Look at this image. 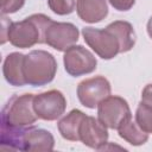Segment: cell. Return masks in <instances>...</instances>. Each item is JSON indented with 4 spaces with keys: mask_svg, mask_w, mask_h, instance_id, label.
Instances as JSON below:
<instances>
[{
    "mask_svg": "<svg viewBox=\"0 0 152 152\" xmlns=\"http://www.w3.org/2000/svg\"><path fill=\"white\" fill-rule=\"evenodd\" d=\"M48 5L49 8L58 15L70 14L75 10V0H48Z\"/></svg>",
    "mask_w": 152,
    "mask_h": 152,
    "instance_id": "cell-18",
    "label": "cell"
},
{
    "mask_svg": "<svg viewBox=\"0 0 152 152\" xmlns=\"http://www.w3.org/2000/svg\"><path fill=\"white\" fill-rule=\"evenodd\" d=\"M78 28L71 23L52 21L45 33V43L57 51H65L78 40Z\"/></svg>",
    "mask_w": 152,
    "mask_h": 152,
    "instance_id": "cell-9",
    "label": "cell"
},
{
    "mask_svg": "<svg viewBox=\"0 0 152 152\" xmlns=\"http://www.w3.org/2000/svg\"><path fill=\"white\" fill-rule=\"evenodd\" d=\"M147 33H148V36H150V38L152 39V17L148 19V21H147Z\"/></svg>",
    "mask_w": 152,
    "mask_h": 152,
    "instance_id": "cell-23",
    "label": "cell"
},
{
    "mask_svg": "<svg viewBox=\"0 0 152 152\" xmlns=\"http://www.w3.org/2000/svg\"><path fill=\"white\" fill-rule=\"evenodd\" d=\"M129 118H132L131 108L121 96L109 95L97 104V119L107 128L118 129Z\"/></svg>",
    "mask_w": 152,
    "mask_h": 152,
    "instance_id": "cell-5",
    "label": "cell"
},
{
    "mask_svg": "<svg viewBox=\"0 0 152 152\" xmlns=\"http://www.w3.org/2000/svg\"><path fill=\"white\" fill-rule=\"evenodd\" d=\"M53 146H55L53 135L46 129L30 127L24 135L23 151L49 152L53 150Z\"/></svg>",
    "mask_w": 152,
    "mask_h": 152,
    "instance_id": "cell-11",
    "label": "cell"
},
{
    "mask_svg": "<svg viewBox=\"0 0 152 152\" xmlns=\"http://www.w3.org/2000/svg\"><path fill=\"white\" fill-rule=\"evenodd\" d=\"M33 94L13 95L2 108L1 124L15 128L33 126L38 119L33 108Z\"/></svg>",
    "mask_w": 152,
    "mask_h": 152,
    "instance_id": "cell-3",
    "label": "cell"
},
{
    "mask_svg": "<svg viewBox=\"0 0 152 152\" xmlns=\"http://www.w3.org/2000/svg\"><path fill=\"white\" fill-rule=\"evenodd\" d=\"M24 77L27 84L40 87L50 83L57 71V62L48 51L33 50L24 57Z\"/></svg>",
    "mask_w": 152,
    "mask_h": 152,
    "instance_id": "cell-2",
    "label": "cell"
},
{
    "mask_svg": "<svg viewBox=\"0 0 152 152\" xmlns=\"http://www.w3.org/2000/svg\"><path fill=\"white\" fill-rule=\"evenodd\" d=\"M141 102L152 107V84H147L141 94Z\"/></svg>",
    "mask_w": 152,
    "mask_h": 152,
    "instance_id": "cell-21",
    "label": "cell"
},
{
    "mask_svg": "<svg viewBox=\"0 0 152 152\" xmlns=\"http://www.w3.org/2000/svg\"><path fill=\"white\" fill-rule=\"evenodd\" d=\"M135 122L148 134H152V107L140 102L135 112Z\"/></svg>",
    "mask_w": 152,
    "mask_h": 152,
    "instance_id": "cell-17",
    "label": "cell"
},
{
    "mask_svg": "<svg viewBox=\"0 0 152 152\" xmlns=\"http://www.w3.org/2000/svg\"><path fill=\"white\" fill-rule=\"evenodd\" d=\"M108 1L115 10L121 12L131 10L135 2V0H108Z\"/></svg>",
    "mask_w": 152,
    "mask_h": 152,
    "instance_id": "cell-20",
    "label": "cell"
},
{
    "mask_svg": "<svg viewBox=\"0 0 152 152\" xmlns=\"http://www.w3.org/2000/svg\"><path fill=\"white\" fill-rule=\"evenodd\" d=\"M107 27L112 30L118 37L120 42V53L128 52L133 49L135 44V33L131 23L125 20H116L110 23Z\"/></svg>",
    "mask_w": 152,
    "mask_h": 152,
    "instance_id": "cell-15",
    "label": "cell"
},
{
    "mask_svg": "<svg viewBox=\"0 0 152 152\" xmlns=\"http://www.w3.org/2000/svg\"><path fill=\"white\" fill-rule=\"evenodd\" d=\"M86 114L80 109H72L58 121V131L61 135L69 141L80 140V127Z\"/></svg>",
    "mask_w": 152,
    "mask_h": 152,
    "instance_id": "cell-14",
    "label": "cell"
},
{
    "mask_svg": "<svg viewBox=\"0 0 152 152\" xmlns=\"http://www.w3.org/2000/svg\"><path fill=\"white\" fill-rule=\"evenodd\" d=\"M24 57L25 55L20 52H12L10 53L2 65V74L5 80L14 87H23L26 84L25 77H24Z\"/></svg>",
    "mask_w": 152,
    "mask_h": 152,
    "instance_id": "cell-13",
    "label": "cell"
},
{
    "mask_svg": "<svg viewBox=\"0 0 152 152\" xmlns=\"http://www.w3.org/2000/svg\"><path fill=\"white\" fill-rule=\"evenodd\" d=\"M80 140L90 148L100 150L108 140L107 127L99 119L86 115L80 127Z\"/></svg>",
    "mask_w": 152,
    "mask_h": 152,
    "instance_id": "cell-10",
    "label": "cell"
},
{
    "mask_svg": "<svg viewBox=\"0 0 152 152\" xmlns=\"http://www.w3.org/2000/svg\"><path fill=\"white\" fill-rule=\"evenodd\" d=\"M63 62L65 71L74 77L90 74L97 65L95 56L82 45H72L65 50Z\"/></svg>",
    "mask_w": 152,
    "mask_h": 152,
    "instance_id": "cell-7",
    "label": "cell"
},
{
    "mask_svg": "<svg viewBox=\"0 0 152 152\" xmlns=\"http://www.w3.org/2000/svg\"><path fill=\"white\" fill-rule=\"evenodd\" d=\"M33 108L38 119L53 121L64 114L66 108V100L62 91L51 89L34 95Z\"/></svg>",
    "mask_w": 152,
    "mask_h": 152,
    "instance_id": "cell-6",
    "label": "cell"
},
{
    "mask_svg": "<svg viewBox=\"0 0 152 152\" xmlns=\"http://www.w3.org/2000/svg\"><path fill=\"white\" fill-rule=\"evenodd\" d=\"M53 20L45 14L38 13L21 21H10L7 26V40L15 48L27 49L36 44L45 43V33Z\"/></svg>",
    "mask_w": 152,
    "mask_h": 152,
    "instance_id": "cell-1",
    "label": "cell"
},
{
    "mask_svg": "<svg viewBox=\"0 0 152 152\" xmlns=\"http://www.w3.org/2000/svg\"><path fill=\"white\" fill-rule=\"evenodd\" d=\"M82 34L89 48L102 59H112L120 53V42L115 33L108 27L103 30L84 27Z\"/></svg>",
    "mask_w": 152,
    "mask_h": 152,
    "instance_id": "cell-4",
    "label": "cell"
},
{
    "mask_svg": "<svg viewBox=\"0 0 152 152\" xmlns=\"http://www.w3.org/2000/svg\"><path fill=\"white\" fill-rule=\"evenodd\" d=\"M119 137L126 140L128 144L133 146L144 145L148 140V133L142 131L139 125L132 120V118L127 119L119 128H118Z\"/></svg>",
    "mask_w": 152,
    "mask_h": 152,
    "instance_id": "cell-16",
    "label": "cell"
},
{
    "mask_svg": "<svg viewBox=\"0 0 152 152\" xmlns=\"http://www.w3.org/2000/svg\"><path fill=\"white\" fill-rule=\"evenodd\" d=\"M11 20H8L7 18L2 17V34H1V44H4L7 40V26L10 24Z\"/></svg>",
    "mask_w": 152,
    "mask_h": 152,
    "instance_id": "cell-22",
    "label": "cell"
},
{
    "mask_svg": "<svg viewBox=\"0 0 152 152\" xmlns=\"http://www.w3.org/2000/svg\"><path fill=\"white\" fill-rule=\"evenodd\" d=\"M25 4V0H1V14H11L19 11Z\"/></svg>",
    "mask_w": 152,
    "mask_h": 152,
    "instance_id": "cell-19",
    "label": "cell"
},
{
    "mask_svg": "<svg viewBox=\"0 0 152 152\" xmlns=\"http://www.w3.org/2000/svg\"><path fill=\"white\" fill-rule=\"evenodd\" d=\"M110 95V83L103 76H95L81 81L77 86V97L87 108H95Z\"/></svg>",
    "mask_w": 152,
    "mask_h": 152,
    "instance_id": "cell-8",
    "label": "cell"
},
{
    "mask_svg": "<svg viewBox=\"0 0 152 152\" xmlns=\"http://www.w3.org/2000/svg\"><path fill=\"white\" fill-rule=\"evenodd\" d=\"M76 11L81 20L95 24L107 17L108 6L106 0H77Z\"/></svg>",
    "mask_w": 152,
    "mask_h": 152,
    "instance_id": "cell-12",
    "label": "cell"
}]
</instances>
